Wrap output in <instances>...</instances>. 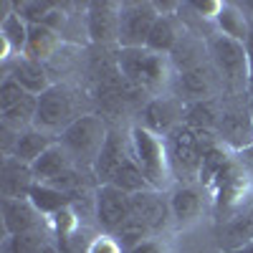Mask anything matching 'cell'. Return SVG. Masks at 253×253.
<instances>
[{
    "instance_id": "obj_20",
    "label": "cell",
    "mask_w": 253,
    "mask_h": 253,
    "mask_svg": "<svg viewBox=\"0 0 253 253\" xmlns=\"http://www.w3.org/2000/svg\"><path fill=\"white\" fill-rule=\"evenodd\" d=\"M58 139L56 137H51V134H46V132H41V129H28V132H23V134H18L15 137V144H13V152L8 155V157H15L18 162H23V165H33L41 155H43L51 144H56Z\"/></svg>"
},
{
    "instance_id": "obj_16",
    "label": "cell",
    "mask_w": 253,
    "mask_h": 253,
    "mask_svg": "<svg viewBox=\"0 0 253 253\" xmlns=\"http://www.w3.org/2000/svg\"><path fill=\"white\" fill-rule=\"evenodd\" d=\"M223 117V99H205V101H193L185 104V119L190 129L203 132V134H215L218 137V126Z\"/></svg>"
},
{
    "instance_id": "obj_6",
    "label": "cell",
    "mask_w": 253,
    "mask_h": 253,
    "mask_svg": "<svg viewBox=\"0 0 253 253\" xmlns=\"http://www.w3.org/2000/svg\"><path fill=\"white\" fill-rule=\"evenodd\" d=\"M157 18L155 3H124L119 10V48H144Z\"/></svg>"
},
{
    "instance_id": "obj_33",
    "label": "cell",
    "mask_w": 253,
    "mask_h": 253,
    "mask_svg": "<svg viewBox=\"0 0 253 253\" xmlns=\"http://www.w3.org/2000/svg\"><path fill=\"white\" fill-rule=\"evenodd\" d=\"M129 253H167V248L160 243V241H152V238H147L142 241L139 246H134Z\"/></svg>"
},
{
    "instance_id": "obj_35",
    "label": "cell",
    "mask_w": 253,
    "mask_h": 253,
    "mask_svg": "<svg viewBox=\"0 0 253 253\" xmlns=\"http://www.w3.org/2000/svg\"><path fill=\"white\" fill-rule=\"evenodd\" d=\"M91 253H119V243H117V241L112 243L109 238H101V241H96V243H94Z\"/></svg>"
},
{
    "instance_id": "obj_25",
    "label": "cell",
    "mask_w": 253,
    "mask_h": 253,
    "mask_svg": "<svg viewBox=\"0 0 253 253\" xmlns=\"http://www.w3.org/2000/svg\"><path fill=\"white\" fill-rule=\"evenodd\" d=\"M58 46V33L48 26H31L28 28V43H26V58L43 63L46 58H51V53Z\"/></svg>"
},
{
    "instance_id": "obj_8",
    "label": "cell",
    "mask_w": 253,
    "mask_h": 253,
    "mask_svg": "<svg viewBox=\"0 0 253 253\" xmlns=\"http://www.w3.org/2000/svg\"><path fill=\"white\" fill-rule=\"evenodd\" d=\"M185 119V101L180 96H155L142 107V126L157 137H170Z\"/></svg>"
},
{
    "instance_id": "obj_38",
    "label": "cell",
    "mask_w": 253,
    "mask_h": 253,
    "mask_svg": "<svg viewBox=\"0 0 253 253\" xmlns=\"http://www.w3.org/2000/svg\"><path fill=\"white\" fill-rule=\"evenodd\" d=\"M233 253H253V243L246 246V248H241V251H233Z\"/></svg>"
},
{
    "instance_id": "obj_21",
    "label": "cell",
    "mask_w": 253,
    "mask_h": 253,
    "mask_svg": "<svg viewBox=\"0 0 253 253\" xmlns=\"http://www.w3.org/2000/svg\"><path fill=\"white\" fill-rule=\"evenodd\" d=\"M36 109H38V96H28L26 101L0 112V129H5L15 137L33 129L36 126Z\"/></svg>"
},
{
    "instance_id": "obj_17",
    "label": "cell",
    "mask_w": 253,
    "mask_h": 253,
    "mask_svg": "<svg viewBox=\"0 0 253 253\" xmlns=\"http://www.w3.org/2000/svg\"><path fill=\"white\" fill-rule=\"evenodd\" d=\"M218 243L223 251L233 253L253 243V208L246 213H238L230 220H225L218 230Z\"/></svg>"
},
{
    "instance_id": "obj_28",
    "label": "cell",
    "mask_w": 253,
    "mask_h": 253,
    "mask_svg": "<svg viewBox=\"0 0 253 253\" xmlns=\"http://www.w3.org/2000/svg\"><path fill=\"white\" fill-rule=\"evenodd\" d=\"M112 185L119 187L122 193H126V195H137V193H144V190H152V185L147 182L142 167L137 165L134 157H129V160L122 165V170L117 172V177L112 180Z\"/></svg>"
},
{
    "instance_id": "obj_15",
    "label": "cell",
    "mask_w": 253,
    "mask_h": 253,
    "mask_svg": "<svg viewBox=\"0 0 253 253\" xmlns=\"http://www.w3.org/2000/svg\"><path fill=\"white\" fill-rule=\"evenodd\" d=\"M33 185L36 180L28 165L18 162L15 157L3 160V170H0V193H3V198H13V200L28 198Z\"/></svg>"
},
{
    "instance_id": "obj_31",
    "label": "cell",
    "mask_w": 253,
    "mask_h": 253,
    "mask_svg": "<svg viewBox=\"0 0 253 253\" xmlns=\"http://www.w3.org/2000/svg\"><path fill=\"white\" fill-rule=\"evenodd\" d=\"M43 233H20V236H5L3 253H38L43 246Z\"/></svg>"
},
{
    "instance_id": "obj_24",
    "label": "cell",
    "mask_w": 253,
    "mask_h": 253,
    "mask_svg": "<svg viewBox=\"0 0 253 253\" xmlns=\"http://www.w3.org/2000/svg\"><path fill=\"white\" fill-rule=\"evenodd\" d=\"M28 28H31V26H28L15 10H10L8 15H3V23H0V38H3V53H5V56L26 51Z\"/></svg>"
},
{
    "instance_id": "obj_10",
    "label": "cell",
    "mask_w": 253,
    "mask_h": 253,
    "mask_svg": "<svg viewBox=\"0 0 253 253\" xmlns=\"http://www.w3.org/2000/svg\"><path fill=\"white\" fill-rule=\"evenodd\" d=\"M177 84H180V99L185 104L218 99V91L223 89V81H220L213 63H203L198 69H190V71L180 74Z\"/></svg>"
},
{
    "instance_id": "obj_4",
    "label": "cell",
    "mask_w": 253,
    "mask_h": 253,
    "mask_svg": "<svg viewBox=\"0 0 253 253\" xmlns=\"http://www.w3.org/2000/svg\"><path fill=\"white\" fill-rule=\"evenodd\" d=\"M129 147H132V157L142 167V172L147 182L152 185V190H162L172 177L165 139L150 129H144V126H134L132 137H129Z\"/></svg>"
},
{
    "instance_id": "obj_32",
    "label": "cell",
    "mask_w": 253,
    "mask_h": 253,
    "mask_svg": "<svg viewBox=\"0 0 253 253\" xmlns=\"http://www.w3.org/2000/svg\"><path fill=\"white\" fill-rule=\"evenodd\" d=\"M28 96H33V94H28L13 76H5V81L0 84V112L15 107V104H20V101H26Z\"/></svg>"
},
{
    "instance_id": "obj_36",
    "label": "cell",
    "mask_w": 253,
    "mask_h": 253,
    "mask_svg": "<svg viewBox=\"0 0 253 253\" xmlns=\"http://www.w3.org/2000/svg\"><path fill=\"white\" fill-rule=\"evenodd\" d=\"M238 162L246 167V170H251V172H253V144L248 147V150H243V152H241V160H238Z\"/></svg>"
},
{
    "instance_id": "obj_18",
    "label": "cell",
    "mask_w": 253,
    "mask_h": 253,
    "mask_svg": "<svg viewBox=\"0 0 253 253\" xmlns=\"http://www.w3.org/2000/svg\"><path fill=\"white\" fill-rule=\"evenodd\" d=\"M170 213L180 225H187L200 218L203 213V195L195 185H180L170 195Z\"/></svg>"
},
{
    "instance_id": "obj_5",
    "label": "cell",
    "mask_w": 253,
    "mask_h": 253,
    "mask_svg": "<svg viewBox=\"0 0 253 253\" xmlns=\"http://www.w3.org/2000/svg\"><path fill=\"white\" fill-rule=\"evenodd\" d=\"M79 117L74 114V99L69 89L51 86L38 96V109H36V129L46 134H63Z\"/></svg>"
},
{
    "instance_id": "obj_30",
    "label": "cell",
    "mask_w": 253,
    "mask_h": 253,
    "mask_svg": "<svg viewBox=\"0 0 253 253\" xmlns=\"http://www.w3.org/2000/svg\"><path fill=\"white\" fill-rule=\"evenodd\" d=\"M114 238H117V243H119V248H124L126 253H129L134 246H139L142 241H147V238H150V228H147L139 218H129V220H126L119 230H117V233H114Z\"/></svg>"
},
{
    "instance_id": "obj_3",
    "label": "cell",
    "mask_w": 253,
    "mask_h": 253,
    "mask_svg": "<svg viewBox=\"0 0 253 253\" xmlns=\"http://www.w3.org/2000/svg\"><path fill=\"white\" fill-rule=\"evenodd\" d=\"M107 137H109V126L104 124V119L99 114H84L58 137V144L69 152V157L76 162V167L79 165L94 167Z\"/></svg>"
},
{
    "instance_id": "obj_37",
    "label": "cell",
    "mask_w": 253,
    "mask_h": 253,
    "mask_svg": "<svg viewBox=\"0 0 253 253\" xmlns=\"http://www.w3.org/2000/svg\"><path fill=\"white\" fill-rule=\"evenodd\" d=\"M38 253H58V251H56V246H51V243H43V246L38 248Z\"/></svg>"
},
{
    "instance_id": "obj_22",
    "label": "cell",
    "mask_w": 253,
    "mask_h": 253,
    "mask_svg": "<svg viewBox=\"0 0 253 253\" xmlns=\"http://www.w3.org/2000/svg\"><path fill=\"white\" fill-rule=\"evenodd\" d=\"M180 38H182V33L177 28V20L172 15H160L144 48L152 53H160V56H170L175 51V46L180 43Z\"/></svg>"
},
{
    "instance_id": "obj_29",
    "label": "cell",
    "mask_w": 253,
    "mask_h": 253,
    "mask_svg": "<svg viewBox=\"0 0 253 253\" xmlns=\"http://www.w3.org/2000/svg\"><path fill=\"white\" fill-rule=\"evenodd\" d=\"M203 56H205V48L198 43V41H193L190 36H182L180 43L175 46V51L170 53V61L180 69V74H185L190 69H198V66H203V63H208Z\"/></svg>"
},
{
    "instance_id": "obj_13",
    "label": "cell",
    "mask_w": 253,
    "mask_h": 253,
    "mask_svg": "<svg viewBox=\"0 0 253 253\" xmlns=\"http://www.w3.org/2000/svg\"><path fill=\"white\" fill-rule=\"evenodd\" d=\"M132 215L150 228V233H157L167 225V218L172 213H170V203H165L160 190H144V193L132 195Z\"/></svg>"
},
{
    "instance_id": "obj_1",
    "label": "cell",
    "mask_w": 253,
    "mask_h": 253,
    "mask_svg": "<svg viewBox=\"0 0 253 253\" xmlns=\"http://www.w3.org/2000/svg\"><path fill=\"white\" fill-rule=\"evenodd\" d=\"M117 71L132 86L142 89L144 94L162 96V89L170 84L172 61L170 56H160L147 48H119L117 53Z\"/></svg>"
},
{
    "instance_id": "obj_9",
    "label": "cell",
    "mask_w": 253,
    "mask_h": 253,
    "mask_svg": "<svg viewBox=\"0 0 253 253\" xmlns=\"http://www.w3.org/2000/svg\"><path fill=\"white\" fill-rule=\"evenodd\" d=\"M132 218V195L122 193L114 185H101L96 193V223L104 233H117V230Z\"/></svg>"
},
{
    "instance_id": "obj_19",
    "label": "cell",
    "mask_w": 253,
    "mask_h": 253,
    "mask_svg": "<svg viewBox=\"0 0 253 253\" xmlns=\"http://www.w3.org/2000/svg\"><path fill=\"white\" fill-rule=\"evenodd\" d=\"M10 76H13L28 94H33V96H41L43 91H48V89L53 86V84L48 81L46 66H43V63H38V61H31V58H18V61L13 63Z\"/></svg>"
},
{
    "instance_id": "obj_34",
    "label": "cell",
    "mask_w": 253,
    "mask_h": 253,
    "mask_svg": "<svg viewBox=\"0 0 253 253\" xmlns=\"http://www.w3.org/2000/svg\"><path fill=\"white\" fill-rule=\"evenodd\" d=\"M246 48H248V96L253 99V31L246 41Z\"/></svg>"
},
{
    "instance_id": "obj_14",
    "label": "cell",
    "mask_w": 253,
    "mask_h": 253,
    "mask_svg": "<svg viewBox=\"0 0 253 253\" xmlns=\"http://www.w3.org/2000/svg\"><path fill=\"white\" fill-rule=\"evenodd\" d=\"M119 10L117 3H91L89 5V36L94 43L119 41Z\"/></svg>"
},
{
    "instance_id": "obj_11",
    "label": "cell",
    "mask_w": 253,
    "mask_h": 253,
    "mask_svg": "<svg viewBox=\"0 0 253 253\" xmlns=\"http://www.w3.org/2000/svg\"><path fill=\"white\" fill-rule=\"evenodd\" d=\"M3 208V228L5 236H20V233H41L43 225V215L38 213V208L28 198H3L0 200Z\"/></svg>"
},
{
    "instance_id": "obj_23",
    "label": "cell",
    "mask_w": 253,
    "mask_h": 253,
    "mask_svg": "<svg viewBox=\"0 0 253 253\" xmlns=\"http://www.w3.org/2000/svg\"><path fill=\"white\" fill-rule=\"evenodd\" d=\"M215 23H218V31L220 36L225 38H233V41H241V43H246L248 36H251V26H248V20H246V13L243 8L233 5V3H223L220 13L215 15Z\"/></svg>"
},
{
    "instance_id": "obj_26",
    "label": "cell",
    "mask_w": 253,
    "mask_h": 253,
    "mask_svg": "<svg viewBox=\"0 0 253 253\" xmlns=\"http://www.w3.org/2000/svg\"><path fill=\"white\" fill-rule=\"evenodd\" d=\"M28 200L38 208V213L41 215H51V213H61V210H66L71 205V195L69 193H63V190H56L51 185H33L31 190V195Z\"/></svg>"
},
{
    "instance_id": "obj_27",
    "label": "cell",
    "mask_w": 253,
    "mask_h": 253,
    "mask_svg": "<svg viewBox=\"0 0 253 253\" xmlns=\"http://www.w3.org/2000/svg\"><path fill=\"white\" fill-rule=\"evenodd\" d=\"M233 160V157H228V152L223 150V147L215 142V144H210L208 150L203 152V165H200V177L198 182L205 185V187H213L215 180L220 177V172L225 170V165Z\"/></svg>"
},
{
    "instance_id": "obj_39",
    "label": "cell",
    "mask_w": 253,
    "mask_h": 253,
    "mask_svg": "<svg viewBox=\"0 0 253 253\" xmlns=\"http://www.w3.org/2000/svg\"><path fill=\"white\" fill-rule=\"evenodd\" d=\"M248 107H251V119H253V99L248 96Z\"/></svg>"
},
{
    "instance_id": "obj_7",
    "label": "cell",
    "mask_w": 253,
    "mask_h": 253,
    "mask_svg": "<svg viewBox=\"0 0 253 253\" xmlns=\"http://www.w3.org/2000/svg\"><path fill=\"white\" fill-rule=\"evenodd\" d=\"M218 139L243 152L253 144V119L248 101H223V117L218 126Z\"/></svg>"
},
{
    "instance_id": "obj_2",
    "label": "cell",
    "mask_w": 253,
    "mask_h": 253,
    "mask_svg": "<svg viewBox=\"0 0 253 253\" xmlns=\"http://www.w3.org/2000/svg\"><path fill=\"white\" fill-rule=\"evenodd\" d=\"M208 53L210 61L223 81V89L228 94L238 96L241 91H248V48L241 41L213 36L208 41Z\"/></svg>"
},
{
    "instance_id": "obj_12",
    "label": "cell",
    "mask_w": 253,
    "mask_h": 253,
    "mask_svg": "<svg viewBox=\"0 0 253 253\" xmlns=\"http://www.w3.org/2000/svg\"><path fill=\"white\" fill-rule=\"evenodd\" d=\"M132 157V147L124 142V137L117 129H109V137L104 142L101 152L91 167L94 177L99 180V185H112V180L117 177V172L122 170V165Z\"/></svg>"
}]
</instances>
